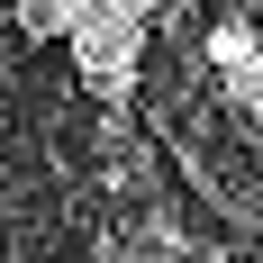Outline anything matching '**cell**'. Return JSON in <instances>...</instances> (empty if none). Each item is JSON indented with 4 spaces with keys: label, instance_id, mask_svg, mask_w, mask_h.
<instances>
[{
    "label": "cell",
    "instance_id": "4",
    "mask_svg": "<svg viewBox=\"0 0 263 263\" xmlns=\"http://www.w3.org/2000/svg\"><path fill=\"white\" fill-rule=\"evenodd\" d=\"M73 9H109V0H73ZM136 9H145V0H136Z\"/></svg>",
    "mask_w": 263,
    "mask_h": 263
},
{
    "label": "cell",
    "instance_id": "2",
    "mask_svg": "<svg viewBox=\"0 0 263 263\" xmlns=\"http://www.w3.org/2000/svg\"><path fill=\"white\" fill-rule=\"evenodd\" d=\"M209 73L227 82V109H236V118L263 109V64H254V27H245V18H227L209 36Z\"/></svg>",
    "mask_w": 263,
    "mask_h": 263
},
{
    "label": "cell",
    "instance_id": "3",
    "mask_svg": "<svg viewBox=\"0 0 263 263\" xmlns=\"http://www.w3.org/2000/svg\"><path fill=\"white\" fill-rule=\"evenodd\" d=\"M9 27H18L27 46H54L73 27V0H9Z\"/></svg>",
    "mask_w": 263,
    "mask_h": 263
},
{
    "label": "cell",
    "instance_id": "1",
    "mask_svg": "<svg viewBox=\"0 0 263 263\" xmlns=\"http://www.w3.org/2000/svg\"><path fill=\"white\" fill-rule=\"evenodd\" d=\"M145 27L155 9H136V0H109V9H73V73L100 91V100H127L136 73H145Z\"/></svg>",
    "mask_w": 263,
    "mask_h": 263
}]
</instances>
